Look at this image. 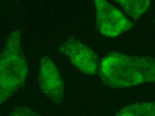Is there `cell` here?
<instances>
[{
  "mask_svg": "<svg viewBox=\"0 0 155 116\" xmlns=\"http://www.w3.org/2000/svg\"><path fill=\"white\" fill-rule=\"evenodd\" d=\"M96 27L100 33L109 38L116 37L135 25L124 14L105 0H94Z\"/></svg>",
  "mask_w": 155,
  "mask_h": 116,
  "instance_id": "3957f363",
  "label": "cell"
},
{
  "mask_svg": "<svg viewBox=\"0 0 155 116\" xmlns=\"http://www.w3.org/2000/svg\"><path fill=\"white\" fill-rule=\"evenodd\" d=\"M58 51L69 58L71 64L83 74L94 75L98 73L99 58L91 48L70 37L59 47Z\"/></svg>",
  "mask_w": 155,
  "mask_h": 116,
  "instance_id": "277c9868",
  "label": "cell"
},
{
  "mask_svg": "<svg viewBox=\"0 0 155 116\" xmlns=\"http://www.w3.org/2000/svg\"><path fill=\"white\" fill-rule=\"evenodd\" d=\"M21 35L16 30L8 37L0 58V103L6 101L23 87L28 67L21 45Z\"/></svg>",
  "mask_w": 155,
  "mask_h": 116,
  "instance_id": "7a4b0ae2",
  "label": "cell"
},
{
  "mask_svg": "<svg viewBox=\"0 0 155 116\" xmlns=\"http://www.w3.org/2000/svg\"><path fill=\"white\" fill-rule=\"evenodd\" d=\"M10 116H42L27 106L17 107L11 113Z\"/></svg>",
  "mask_w": 155,
  "mask_h": 116,
  "instance_id": "ba28073f",
  "label": "cell"
},
{
  "mask_svg": "<svg viewBox=\"0 0 155 116\" xmlns=\"http://www.w3.org/2000/svg\"><path fill=\"white\" fill-rule=\"evenodd\" d=\"M115 116H155V101L129 104L121 108Z\"/></svg>",
  "mask_w": 155,
  "mask_h": 116,
  "instance_id": "52a82bcc",
  "label": "cell"
},
{
  "mask_svg": "<svg viewBox=\"0 0 155 116\" xmlns=\"http://www.w3.org/2000/svg\"><path fill=\"white\" fill-rule=\"evenodd\" d=\"M98 73L102 81L112 88L155 83V58L113 51L101 59Z\"/></svg>",
  "mask_w": 155,
  "mask_h": 116,
  "instance_id": "6da1fadb",
  "label": "cell"
},
{
  "mask_svg": "<svg viewBox=\"0 0 155 116\" xmlns=\"http://www.w3.org/2000/svg\"><path fill=\"white\" fill-rule=\"evenodd\" d=\"M39 83L41 91L57 104L63 102L64 86L60 73L47 56L41 58L39 71Z\"/></svg>",
  "mask_w": 155,
  "mask_h": 116,
  "instance_id": "5b68a950",
  "label": "cell"
},
{
  "mask_svg": "<svg viewBox=\"0 0 155 116\" xmlns=\"http://www.w3.org/2000/svg\"><path fill=\"white\" fill-rule=\"evenodd\" d=\"M119 4L127 15L134 20L137 21L148 10L151 5L149 0H117Z\"/></svg>",
  "mask_w": 155,
  "mask_h": 116,
  "instance_id": "8992f818",
  "label": "cell"
},
{
  "mask_svg": "<svg viewBox=\"0 0 155 116\" xmlns=\"http://www.w3.org/2000/svg\"><path fill=\"white\" fill-rule=\"evenodd\" d=\"M154 22H155V20H154Z\"/></svg>",
  "mask_w": 155,
  "mask_h": 116,
  "instance_id": "9c48e42d",
  "label": "cell"
}]
</instances>
